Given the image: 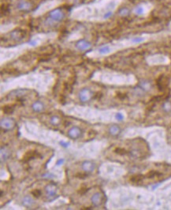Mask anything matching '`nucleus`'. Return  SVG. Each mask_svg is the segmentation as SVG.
I'll return each mask as SVG.
<instances>
[{
	"mask_svg": "<svg viewBox=\"0 0 171 210\" xmlns=\"http://www.w3.org/2000/svg\"><path fill=\"white\" fill-rule=\"evenodd\" d=\"M123 0H94L74 7L70 12L73 20L85 21H104L110 19Z\"/></svg>",
	"mask_w": 171,
	"mask_h": 210,
	"instance_id": "obj_1",
	"label": "nucleus"
},
{
	"mask_svg": "<svg viewBox=\"0 0 171 210\" xmlns=\"http://www.w3.org/2000/svg\"><path fill=\"white\" fill-rule=\"evenodd\" d=\"M60 3H61L60 0H47L46 2L41 3L36 9V10L33 12V15L35 17H38V16L44 14L47 11H50L52 9H54L57 6H59Z\"/></svg>",
	"mask_w": 171,
	"mask_h": 210,
	"instance_id": "obj_2",
	"label": "nucleus"
},
{
	"mask_svg": "<svg viewBox=\"0 0 171 210\" xmlns=\"http://www.w3.org/2000/svg\"><path fill=\"white\" fill-rule=\"evenodd\" d=\"M152 8H153V5L152 3H143L135 6V8L132 10V13L138 17H144L151 12Z\"/></svg>",
	"mask_w": 171,
	"mask_h": 210,
	"instance_id": "obj_3",
	"label": "nucleus"
},
{
	"mask_svg": "<svg viewBox=\"0 0 171 210\" xmlns=\"http://www.w3.org/2000/svg\"><path fill=\"white\" fill-rule=\"evenodd\" d=\"M64 17V13L61 9H54L52 10L49 14V20L47 21L48 23H56L62 20Z\"/></svg>",
	"mask_w": 171,
	"mask_h": 210,
	"instance_id": "obj_4",
	"label": "nucleus"
},
{
	"mask_svg": "<svg viewBox=\"0 0 171 210\" xmlns=\"http://www.w3.org/2000/svg\"><path fill=\"white\" fill-rule=\"evenodd\" d=\"M15 125L14 121L11 118H4L1 121V127L5 130H10Z\"/></svg>",
	"mask_w": 171,
	"mask_h": 210,
	"instance_id": "obj_5",
	"label": "nucleus"
},
{
	"mask_svg": "<svg viewBox=\"0 0 171 210\" xmlns=\"http://www.w3.org/2000/svg\"><path fill=\"white\" fill-rule=\"evenodd\" d=\"M167 61V58L162 55H155L149 58V62L151 64H164Z\"/></svg>",
	"mask_w": 171,
	"mask_h": 210,
	"instance_id": "obj_6",
	"label": "nucleus"
},
{
	"mask_svg": "<svg viewBox=\"0 0 171 210\" xmlns=\"http://www.w3.org/2000/svg\"><path fill=\"white\" fill-rule=\"evenodd\" d=\"M92 91L88 88H84L80 91L79 98L82 101H87L92 98Z\"/></svg>",
	"mask_w": 171,
	"mask_h": 210,
	"instance_id": "obj_7",
	"label": "nucleus"
},
{
	"mask_svg": "<svg viewBox=\"0 0 171 210\" xmlns=\"http://www.w3.org/2000/svg\"><path fill=\"white\" fill-rule=\"evenodd\" d=\"M92 44L85 39H81L76 44V47L80 51H88L91 48Z\"/></svg>",
	"mask_w": 171,
	"mask_h": 210,
	"instance_id": "obj_8",
	"label": "nucleus"
},
{
	"mask_svg": "<svg viewBox=\"0 0 171 210\" xmlns=\"http://www.w3.org/2000/svg\"><path fill=\"white\" fill-rule=\"evenodd\" d=\"M17 9L21 11H28L32 8V5L29 2H28L26 0H21L19 1L17 5Z\"/></svg>",
	"mask_w": 171,
	"mask_h": 210,
	"instance_id": "obj_9",
	"label": "nucleus"
},
{
	"mask_svg": "<svg viewBox=\"0 0 171 210\" xmlns=\"http://www.w3.org/2000/svg\"><path fill=\"white\" fill-rule=\"evenodd\" d=\"M45 191H46L47 195L48 197H54L56 194L57 192V186L55 184H50L45 187Z\"/></svg>",
	"mask_w": 171,
	"mask_h": 210,
	"instance_id": "obj_10",
	"label": "nucleus"
},
{
	"mask_svg": "<svg viewBox=\"0 0 171 210\" xmlns=\"http://www.w3.org/2000/svg\"><path fill=\"white\" fill-rule=\"evenodd\" d=\"M81 131L78 127H73L72 128H70L68 131V135L71 139H77L80 137L81 135Z\"/></svg>",
	"mask_w": 171,
	"mask_h": 210,
	"instance_id": "obj_11",
	"label": "nucleus"
},
{
	"mask_svg": "<svg viewBox=\"0 0 171 210\" xmlns=\"http://www.w3.org/2000/svg\"><path fill=\"white\" fill-rule=\"evenodd\" d=\"M103 195L100 193H95L92 197V202L95 206H99L103 202Z\"/></svg>",
	"mask_w": 171,
	"mask_h": 210,
	"instance_id": "obj_12",
	"label": "nucleus"
},
{
	"mask_svg": "<svg viewBox=\"0 0 171 210\" xmlns=\"http://www.w3.org/2000/svg\"><path fill=\"white\" fill-rule=\"evenodd\" d=\"M82 169L87 173H89V172L93 171V170L95 169V164L90 161H86L83 162V164H82Z\"/></svg>",
	"mask_w": 171,
	"mask_h": 210,
	"instance_id": "obj_13",
	"label": "nucleus"
},
{
	"mask_svg": "<svg viewBox=\"0 0 171 210\" xmlns=\"http://www.w3.org/2000/svg\"><path fill=\"white\" fill-rule=\"evenodd\" d=\"M111 52H112V49L110 47V44L103 45V46H100L99 48L98 49V53L100 55H107Z\"/></svg>",
	"mask_w": 171,
	"mask_h": 210,
	"instance_id": "obj_14",
	"label": "nucleus"
},
{
	"mask_svg": "<svg viewBox=\"0 0 171 210\" xmlns=\"http://www.w3.org/2000/svg\"><path fill=\"white\" fill-rule=\"evenodd\" d=\"M32 108L35 112L39 113V112H41L44 109V105L40 101H36V102L32 104Z\"/></svg>",
	"mask_w": 171,
	"mask_h": 210,
	"instance_id": "obj_15",
	"label": "nucleus"
},
{
	"mask_svg": "<svg viewBox=\"0 0 171 210\" xmlns=\"http://www.w3.org/2000/svg\"><path fill=\"white\" fill-rule=\"evenodd\" d=\"M33 199H32L30 196H25L24 198H23V205L25 206V207H31L32 205H33Z\"/></svg>",
	"mask_w": 171,
	"mask_h": 210,
	"instance_id": "obj_16",
	"label": "nucleus"
},
{
	"mask_svg": "<svg viewBox=\"0 0 171 210\" xmlns=\"http://www.w3.org/2000/svg\"><path fill=\"white\" fill-rule=\"evenodd\" d=\"M109 131H110V135L116 136V135H117L120 133V128L117 125H113L110 128Z\"/></svg>",
	"mask_w": 171,
	"mask_h": 210,
	"instance_id": "obj_17",
	"label": "nucleus"
},
{
	"mask_svg": "<svg viewBox=\"0 0 171 210\" xmlns=\"http://www.w3.org/2000/svg\"><path fill=\"white\" fill-rule=\"evenodd\" d=\"M9 156H10V153L8 152L5 148H2L1 149V160L6 161L9 157Z\"/></svg>",
	"mask_w": 171,
	"mask_h": 210,
	"instance_id": "obj_18",
	"label": "nucleus"
},
{
	"mask_svg": "<svg viewBox=\"0 0 171 210\" xmlns=\"http://www.w3.org/2000/svg\"><path fill=\"white\" fill-rule=\"evenodd\" d=\"M36 153L35 152V151H29L28 153H26V154L24 155V160H25V161H29V160L32 159V157H34L35 156H36Z\"/></svg>",
	"mask_w": 171,
	"mask_h": 210,
	"instance_id": "obj_19",
	"label": "nucleus"
},
{
	"mask_svg": "<svg viewBox=\"0 0 171 210\" xmlns=\"http://www.w3.org/2000/svg\"><path fill=\"white\" fill-rule=\"evenodd\" d=\"M163 109L164 111L166 112V113L171 112V102H170V101H166V102L163 104Z\"/></svg>",
	"mask_w": 171,
	"mask_h": 210,
	"instance_id": "obj_20",
	"label": "nucleus"
},
{
	"mask_svg": "<svg viewBox=\"0 0 171 210\" xmlns=\"http://www.w3.org/2000/svg\"><path fill=\"white\" fill-rule=\"evenodd\" d=\"M3 112L6 114H12L14 112V107L12 106H5L3 108Z\"/></svg>",
	"mask_w": 171,
	"mask_h": 210,
	"instance_id": "obj_21",
	"label": "nucleus"
},
{
	"mask_svg": "<svg viewBox=\"0 0 171 210\" xmlns=\"http://www.w3.org/2000/svg\"><path fill=\"white\" fill-rule=\"evenodd\" d=\"M59 121H60V120H59V118L58 117V116H54L51 118V123H52V124H54V125L58 124L59 123Z\"/></svg>",
	"mask_w": 171,
	"mask_h": 210,
	"instance_id": "obj_22",
	"label": "nucleus"
},
{
	"mask_svg": "<svg viewBox=\"0 0 171 210\" xmlns=\"http://www.w3.org/2000/svg\"><path fill=\"white\" fill-rule=\"evenodd\" d=\"M115 118L117 119V121H122V120L124 119V115H123L122 113H117V114H116V115H115Z\"/></svg>",
	"mask_w": 171,
	"mask_h": 210,
	"instance_id": "obj_23",
	"label": "nucleus"
},
{
	"mask_svg": "<svg viewBox=\"0 0 171 210\" xmlns=\"http://www.w3.org/2000/svg\"><path fill=\"white\" fill-rule=\"evenodd\" d=\"M43 178H46V179H54V175L52 173H46L43 175Z\"/></svg>",
	"mask_w": 171,
	"mask_h": 210,
	"instance_id": "obj_24",
	"label": "nucleus"
},
{
	"mask_svg": "<svg viewBox=\"0 0 171 210\" xmlns=\"http://www.w3.org/2000/svg\"><path fill=\"white\" fill-rule=\"evenodd\" d=\"M128 14H129V10H128V9H125V8L122 9L120 11V15L121 16H126V15H128Z\"/></svg>",
	"mask_w": 171,
	"mask_h": 210,
	"instance_id": "obj_25",
	"label": "nucleus"
},
{
	"mask_svg": "<svg viewBox=\"0 0 171 210\" xmlns=\"http://www.w3.org/2000/svg\"><path fill=\"white\" fill-rule=\"evenodd\" d=\"M32 194L34 195V197L38 198V197H39V195H40V191H39V190H35V191H32Z\"/></svg>",
	"mask_w": 171,
	"mask_h": 210,
	"instance_id": "obj_26",
	"label": "nucleus"
},
{
	"mask_svg": "<svg viewBox=\"0 0 171 210\" xmlns=\"http://www.w3.org/2000/svg\"><path fill=\"white\" fill-rule=\"evenodd\" d=\"M59 143L61 144L62 146H63L65 148L68 147L69 145V143H67V142H65V141H61Z\"/></svg>",
	"mask_w": 171,
	"mask_h": 210,
	"instance_id": "obj_27",
	"label": "nucleus"
},
{
	"mask_svg": "<svg viewBox=\"0 0 171 210\" xmlns=\"http://www.w3.org/2000/svg\"><path fill=\"white\" fill-rule=\"evenodd\" d=\"M64 161H65V160L62 158V159H59L58 161H57V163H56V165H58V166H59V165H62V164H63L64 163Z\"/></svg>",
	"mask_w": 171,
	"mask_h": 210,
	"instance_id": "obj_28",
	"label": "nucleus"
},
{
	"mask_svg": "<svg viewBox=\"0 0 171 210\" xmlns=\"http://www.w3.org/2000/svg\"><path fill=\"white\" fill-rule=\"evenodd\" d=\"M170 27H171V23H170Z\"/></svg>",
	"mask_w": 171,
	"mask_h": 210,
	"instance_id": "obj_29",
	"label": "nucleus"
}]
</instances>
